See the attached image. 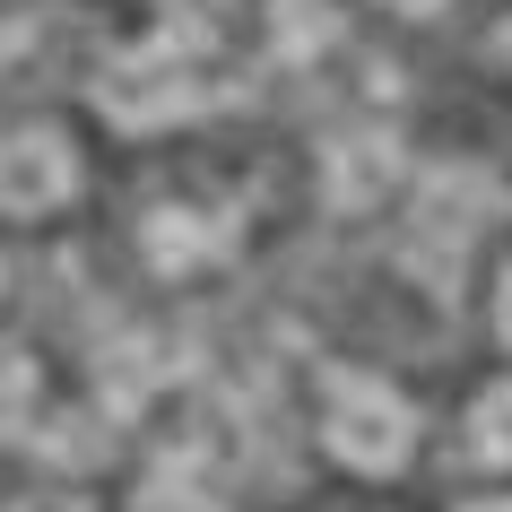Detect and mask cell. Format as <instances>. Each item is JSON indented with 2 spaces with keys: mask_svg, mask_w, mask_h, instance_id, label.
Wrapping results in <instances>:
<instances>
[{
  "mask_svg": "<svg viewBox=\"0 0 512 512\" xmlns=\"http://www.w3.org/2000/svg\"><path fill=\"white\" fill-rule=\"evenodd\" d=\"M469 443H478V460L512 469V382H486V391H478V408H469Z\"/></svg>",
  "mask_w": 512,
  "mask_h": 512,
  "instance_id": "cell-7",
  "label": "cell"
},
{
  "mask_svg": "<svg viewBox=\"0 0 512 512\" xmlns=\"http://www.w3.org/2000/svg\"><path fill=\"white\" fill-rule=\"evenodd\" d=\"M339 44V18H330V0H270V53L278 61H313Z\"/></svg>",
  "mask_w": 512,
  "mask_h": 512,
  "instance_id": "cell-6",
  "label": "cell"
},
{
  "mask_svg": "<svg viewBox=\"0 0 512 512\" xmlns=\"http://www.w3.org/2000/svg\"><path fill=\"white\" fill-rule=\"evenodd\" d=\"M460 512H512V495H478V504H460Z\"/></svg>",
  "mask_w": 512,
  "mask_h": 512,
  "instance_id": "cell-11",
  "label": "cell"
},
{
  "mask_svg": "<svg viewBox=\"0 0 512 512\" xmlns=\"http://www.w3.org/2000/svg\"><path fill=\"white\" fill-rule=\"evenodd\" d=\"M504 61H512V27H504Z\"/></svg>",
  "mask_w": 512,
  "mask_h": 512,
  "instance_id": "cell-12",
  "label": "cell"
},
{
  "mask_svg": "<svg viewBox=\"0 0 512 512\" xmlns=\"http://www.w3.org/2000/svg\"><path fill=\"white\" fill-rule=\"evenodd\" d=\"M139 512H217V504H209V495H200V486L165 478V486H148V495H139Z\"/></svg>",
  "mask_w": 512,
  "mask_h": 512,
  "instance_id": "cell-8",
  "label": "cell"
},
{
  "mask_svg": "<svg viewBox=\"0 0 512 512\" xmlns=\"http://www.w3.org/2000/svg\"><path fill=\"white\" fill-rule=\"evenodd\" d=\"M96 113H105L113 131H165V122H183L191 105H200V87H191V61L174 53V44H139V53H113L105 70H96Z\"/></svg>",
  "mask_w": 512,
  "mask_h": 512,
  "instance_id": "cell-2",
  "label": "cell"
},
{
  "mask_svg": "<svg viewBox=\"0 0 512 512\" xmlns=\"http://www.w3.org/2000/svg\"><path fill=\"white\" fill-rule=\"evenodd\" d=\"M382 9H400V18H434L443 0H382Z\"/></svg>",
  "mask_w": 512,
  "mask_h": 512,
  "instance_id": "cell-10",
  "label": "cell"
},
{
  "mask_svg": "<svg viewBox=\"0 0 512 512\" xmlns=\"http://www.w3.org/2000/svg\"><path fill=\"white\" fill-rule=\"evenodd\" d=\"M495 330H504V348H512V270H504V287H495Z\"/></svg>",
  "mask_w": 512,
  "mask_h": 512,
  "instance_id": "cell-9",
  "label": "cell"
},
{
  "mask_svg": "<svg viewBox=\"0 0 512 512\" xmlns=\"http://www.w3.org/2000/svg\"><path fill=\"white\" fill-rule=\"evenodd\" d=\"M322 443L339 469L356 478H391L417 452V408L374 374H330V408H322Z\"/></svg>",
  "mask_w": 512,
  "mask_h": 512,
  "instance_id": "cell-1",
  "label": "cell"
},
{
  "mask_svg": "<svg viewBox=\"0 0 512 512\" xmlns=\"http://www.w3.org/2000/svg\"><path fill=\"white\" fill-rule=\"evenodd\" d=\"M408 174L400 157V131H339L322 148V191H330V209H374V200H391Z\"/></svg>",
  "mask_w": 512,
  "mask_h": 512,
  "instance_id": "cell-4",
  "label": "cell"
},
{
  "mask_svg": "<svg viewBox=\"0 0 512 512\" xmlns=\"http://www.w3.org/2000/svg\"><path fill=\"white\" fill-rule=\"evenodd\" d=\"M235 235V217H200V209H157L148 217V226H139V243H148V261H157V270H200V261H209L217 243Z\"/></svg>",
  "mask_w": 512,
  "mask_h": 512,
  "instance_id": "cell-5",
  "label": "cell"
},
{
  "mask_svg": "<svg viewBox=\"0 0 512 512\" xmlns=\"http://www.w3.org/2000/svg\"><path fill=\"white\" fill-rule=\"evenodd\" d=\"M70 191H79V148L53 122L9 131V148H0V209L9 217H53Z\"/></svg>",
  "mask_w": 512,
  "mask_h": 512,
  "instance_id": "cell-3",
  "label": "cell"
}]
</instances>
